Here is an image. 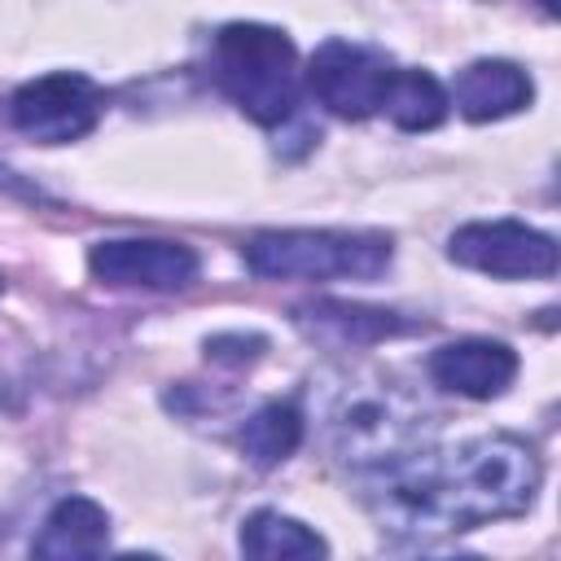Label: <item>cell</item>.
Instances as JSON below:
<instances>
[{
	"label": "cell",
	"instance_id": "3",
	"mask_svg": "<svg viewBox=\"0 0 561 561\" xmlns=\"http://www.w3.org/2000/svg\"><path fill=\"white\" fill-rule=\"evenodd\" d=\"M324 434L342 460L386 465L416 451L430 434V421L416 399L386 381H346L324 412Z\"/></svg>",
	"mask_w": 561,
	"mask_h": 561
},
{
	"label": "cell",
	"instance_id": "11",
	"mask_svg": "<svg viewBox=\"0 0 561 561\" xmlns=\"http://www.w3.org/2000/svg\"><path fill=\"white\" fill-rule=\"evenodd\" d=\"M535 88L530 75L513 61H473L456 75V110L469 123H491L504 114H517L522 105H530Z\"/></svg>",
	"mask_w": 561,
	"mask_h": 561
},
{
	"label": "cell",
	"instance_id": "16",
	"mask_svg": "<svg viewBox=\"0 0 561 561\" xmlns=\"http://www.w3.org/2000/svg\"><path fill=\"white\" fill-rule=\"evenodd\" d=\"M263 346H267V342H263L259 333H215V337H206V355H210L215 364H245V359H254Z\"/></svg>",
	"mask_w": 561,
	"mask_h": 561
},
{
	"label": "cell",
	"instance_id": "2",
	"mask_svg": "<svg viewBox=\"0 0 561 561\" xmlns=\"http://www.w3.org/2000/svg\"><path fill=\"white\" fill-rule=\"evenodd\" d=\"M215 83L263 127H276L298 105V53L285 31L232 22L215 35Z\"/></svg>",
	"mask_w": 561,
	"mask_h": 561
},
{
	"label": "cell",
	"instance_id": "13",
	"mask_svg": "<svg viewBox=\"0 0 561 561\" xmlns=\"http://www.w3.org/2000/svg\"><path fill=\"white\" fill-rule=\"evenodd\" d=\"M241 552L263 561H289V557H324L329 543L302 526L298 517H285L276 508H259L241 522Z\"/></svg>",
	"mask_w": 561,
	"mask_h": 561
},
{
	"label": "cell",
	"instance_id": "6",
	"mask_svg": "<svg viewBox=\"0 0 561 561\" xmlns=\"http://www.w3.org/2000/svg\"><path fill=\"white\" fill-rule=\"evenodd\" d=\"M390 57L351 39H324L311 53L307 66V88L316 92L320 105H329L342 118H368L381 110L386 88H390Z\"/></svg>",
	"mask_w": 561,
	"mask_h": 561
},
{
	"label": "cell",
	"instance_id": "7",
	"mask_svg": "<svg viewBox=\"0 0 561 561\" xmlns=\"http://www.w3.org/2000/svg\"><path fill=\"white\" fill-rule=\"evenodd\" d=\"M447 254L460 267L522 280V276H552L557 272V241L517 219H478L451 232Z\"/></svg>",
	"mask_w": 561,
	"mask_h": 561
},
{
	"label": "cell",
	"instance_id": "12",
	"mask_svg": "<svg viewBox=\"0 0 561 561\" xmlns=\"http://www.w3.org/2000/svg\"><path fill=\"white\" fill-rule=\"evenodd\" d=\"M294 320H298V329H307L311 337L333 342V346H368V342H381V337L412 329L394 311L355 307V302H311V307H298Z\"/></svg>",
	"mask_w": 561,
	"mask_h": 561
},
{
	"label": "cell",
	"instance_id": "5",
	"mask_svg": "<svg viewBox=\"0 0 561 561\" xmlns=\"http://www.w3.org/2000/svg\"><path fill=\"white\" fill-rule=\"evenodd\" d=\"M101 105H105L101 88L88 75L57 70V75H39L13 92L9 118L22 136H31L39 145H66L96 127Z\"/></svg>",
	"mask_w": 561,
	"mask_h": 561
},
{
	"label": "cell",
	"instance_id": "4",
	"mask_svg": "<svg viewBox=\"0 0 561 561\" xmlns=\"http://www.w3.org/2000/svg\"><path fill=\"white\" fill-rule=\"evenodd\" d=\"M390 263V241L373 232H329V228H285L259 232L245 245V267L254 276H302V280H373Z\"/></svg>",
	"mask_w": 561,
	"mask_h": 561
},
{
	"label": "cell",
	"instance_id": "14",
	"mask_svg": "<svg viewBox=\"0 0 561 561\" xmlns=\"http://www.w3.org/2000/svg\"><path fill=\"white\" fill-rule=\"evenodd\" d=\"M381 110L403 131H430L447 118V92L430 70H394Z\"/></svg>",
	"mask_w": 561,
	"mask_h": 561
},
{
	"label": "cell",
	"instance_id": "17",
	"mask_svg": "<svg viewBox=\"0 0 561 561\" xmlns=\"http://www.w3.org/2000/svg\"><path fill=\"white\" fill-rule=\"evenodd\" d=\"M543 9H548V13H557V0H543Z\"/></svg>",
	"mask_w": 561,
	"mask_h": 561
},
{
	"label": "cell",
	"instance_id": "15",
	"mask_svg": "<svg viewBox=\"0 0 561 561\" xmlns=\"http://www.w3.org/2000/svg\"><path fill=\"white\" fill-rule=\"evenodd\" d=\"M298 443H302V412L294 403H267L241 425V451L259 469L289 460L298 451Z\"/></svg>",
	"mask_w": 561,
	"mask_h": 561
},
{
	"label": "cell",
	"instance_id": "10",
	"mask_svg": "<svg viewBox=\"0 0 561 561\" xmlns=\"http://www.w3.org/2000/svg\"><path fill=\"white\" fill-rule=\"evenodd\" d=\"M110 543V517L96 500L88 495H66L48 508L31 552L48 561H79V557H101Z\"/></svg>",
	"mask_w": 561,
	"mask_h": 561
},
{
	"label": "cell",
	"instance_id": "1",
	"mask_svg": "<svg viewBox=\"0 0 561 561\" xmlns=\"http://www.w3.org/2000/svg\"><path fill=\"white\" fill-rule=\"evenodd\" d=\"M539 478V456L522 438L486 434L451 451H408L377 465L364 500L386 530L451 535L526 513Z\"/></svg>",
	"mask_w": 561,
	"mask_h": 561
},
{
	"label": "cell",
	"instance_id": "9",
	"mask_svg": "<svg viewBox=\"0 0 561 561\" xmlns=\"http://www.w3.org/2000/svg\"><path fill=\"white\" fill-rule=\"evenodd\" d=\"M430 377L465 399H495L517 377V355L504 342H486V337L447 342L430 355Z\"/></svg>",
	"mask_w": 561,
	"mask_h": 561
},
{
	"label": "cell",
	"instance_id": "8",
	"mask_svg": "<svg viewBox=\"0 0 561 561\" xmlns=\"http://www.w3.org/2000/svg\"><path fill=\"white\" fill-rule=\"evenodd\" d=\"M88 267L101 285L184 289L197 276V254L180 241H101L88 250Z\"/></svg>",
	"mask_w": 561,
	"mask_h": 561
}]
</instances>
